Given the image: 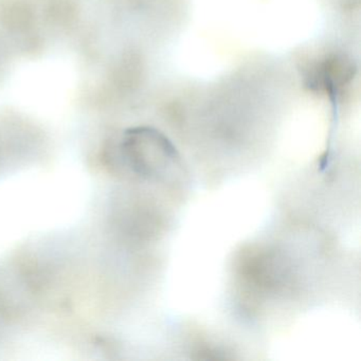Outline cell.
<instances>
[{"instance_id":"6da1fadb","label":"cell","mask_w":361,"mask_h":361,"mask_svg":"<svg viewBox=\"0 0 361 361\" xmlns=\"http://www.w3.org/2000/svg\"><path fill=\"white\" fill-rule=\"evenodd\" d=\"M118 157L132 174L149 180L164 178L179 166L176 147L153 128L128 130L118 147Z\"/></svg>"}]
</instances>
